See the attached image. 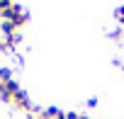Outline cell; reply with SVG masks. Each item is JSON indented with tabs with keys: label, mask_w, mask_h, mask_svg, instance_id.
Wrapping results in <instances>:
<instances>
[{
	"label": "cell",
	"mask_w": 124,
	"mask_h": 119,
	"mask_svg": "<svg viewBox=\"0 0 124 119\" xmlns=\"http://www.w3.org/2000/svg\"><path fill=\"white\" fill-rule=\"evenodd\" d=\"M12 102H17V104H20V107H22V109H29V100H27V97H24V92H20V95H17V97H15V100H12Z\"/></svg>",
	"instance_id": "obj_1"
},
{
	"label": "cell",
	"mask_w": 124,
	"mask_h": 119,
	"mask_svg": "<svg viewBox=\"0 0 124 119\" xmlns=\"http://www.w3.org/2000/svg\"><path fill=\"white\" fill-rule=\"evenodd\" d=\"M54 119H66V114H63V112H58V114H56Z\"/></svg>",
	"instance_id": "obj_2"
}]
</instances>
